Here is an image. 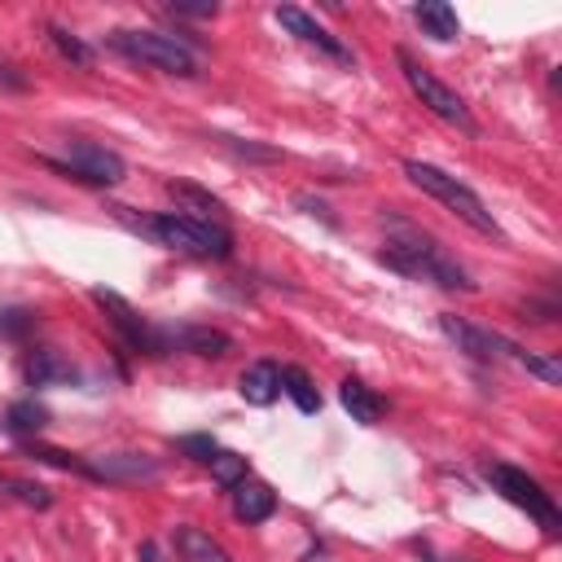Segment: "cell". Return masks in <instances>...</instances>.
Instances as JSON below:
<instances>
[{
  "label": "cell",
  "mask_w": 562,
  "mask_h": 562,
  "mask_svg": "<svg viewBox=\"0 0 562 562\" xmlns=\"http://www.w3.org/2000/svg\"><path fill=\"white\" fill-rule=\"evenodd\" d=\"M413 18H417V26H422L430 40H439V44H452V40L461 35V22H457L452 4H443V0H426V4H417Z\"/></svg>",
  "instance_id": "cell-17"
},
{
  "label": "cell",
  "mask_w": 562,
  "mask_h": 562,
  "mask_svg": "<svg viewBox=\"0 0 562 562\" xmlns=\"http://www.w3.org/2000/svg\"><path fill=\"white\" fill-rule=\"evenodd\" d=\"M224 145H228L233 154H241V158H259V162H272V158H281L277 149H268V145H255V140H237V136H224Z\"/></svg>",
  "instance_id": "cell-27"
},
{
  "label": "cell",
  "mask_w": 562,
  "mask_h": 562,
  "mask_svg": "<svg viewBox=\"0 0 562 562\" xmlns=\"http://www.w3.org/2000/svg\"><path fill=\"white\" fill-rule=\"evenodd\" d=\"M171 13H180V18H215V4H171Z\"/></svg>",
  "instance_id": "cell-30"
},
{
  "label": "cell",
  "mask_w": 562,
  "mask_h": 562,
  "mask_svg": "<svg viewBox=\"0 0 562 562\" xmlns=\"http://www.w3.org/2000/svg\"><path fill=\"white\" fill-rule=\"evenodd\" d=\"M180 452H189L193 461L206 465V461L215 457V439H211V435H184V439H180Z\"/></svg>",
  "instance_id": "cell-28"
},
{
  "label": "cell",
  "mask_w": 562,
  "mask_h": 562,
  "mask_svg": "<svg viewBox=\"0 0 562 562\" xmlns=\"http://www.w3.org/2000/svg\"><path fill=\"white\" fill-rule=\"evenodd\" d=\"M9 426L13 430H40V426H48V408L35 404V400H18L9 408Z\"/></svg>",
  "instance_id": "cell-25"
},
{
  "label": "cell",
  "mask_w": 562,
  "mask_h": 562,
  "mask_svg": "<svg viewBox=\"0 0 562 562\" xmlns=\"http://www.w3.org/2000/svg\"><path fill=\"white\" fill-rule=\"evenodd\" d=\"M487 483H492V492H501L509 505H518V509H527L544 531H558L562 527V514H558V505H553V496L527 474V470H518V465H505V461H487Z\"/></svg>",
  "instance_id": "cell-6"
},
{
  "label": "cell",
  "mask_w": 562,
  "mask_h": 562,
  "mask_svg": "<svg viewBox=\"0 0 562 562\" xmlns=\"http://www.w3.org/2000/svg\"><path fill=\"white\" fill-rule=\"evenodd\" d=\"M439 329H443L448 342H457V351H465L470 360H487V364L492 360H509L514 347H518V342H509V338H501V334H492L483 325H470L465 316H452V312L439 316Z\"/></svg>",
  "instance_id": "cell-8"
},
{
  "label": "cell",
  "mask_w": 562,
  "mask_h": 562,
  "mask_svg": "<svg viewBox=\"0 0 562 562\" xmlns=\"http://www.w3.org/2000/svg\"><path fill=\"white\" fill-rule=\"evenodd\" d=\"M31 457L57 465V470H75V474H88V461L75 457V452H61V448H44V443H31Z\"/></svg>",
  "instance_id": "cell-26"
},
{
  "label": "cell",
  "mask_w": 562,
  "mask_h": 562,
  "mask_svg": "<svg viewBox=\"0 0 562 562\" xmlns=\"http://www.w3.org/2000/svg\"><path fill=\"white\" fill-rule=\"evenodd\" d=\"M44 167H53V171H61V176H75V180H83V184H119L123 171H127L114 149L92 145V140H75V145L66 149V158H48V154H44Z\"/></svg>",
  "instance_id": "cell-7"
},
{
  "label": "cell",
  "mask_w": 562,
  "mask_h": 562,
  "mask_svg": "<svg viewBox=\"0 0 562 562\" xmlns=\"http://www.w3.org/2000/svg\"><path fill=\"white\" fill-rule=\"evenodd\" d=\"M26 378H31L35 386H53V382H75V369H70L57 351H35V356L26 360Z\"/></svg>",
  "instance_id": "cell-19"
},
{
  "label": "cell",
  "mask_w": 562,
  "mask_h": 562,
  "mask_svg": "<svg viewBox=\"0 0 562 562\" xmlns=\"http://www.w3.org/2000/svg\"><path fill=\"white\" fill-rule=\"evenodd\" d=\"M395 57H400L404 83L413 88V97H417V101H422V105H426L435 119H443V123H452V127H461V132H470V136L479 132V123H474L470 105H465V101H461V97H457V92H452V88H448V83H443L435 70H426V66H422V61H417L408 48H400Z\"/></svg>",
  "instance_id": "cell-5"
},
{
  "label": "cell",
  "mask_w": 562,
  "mask_h": 562,
  "mask_svg": "<svg viewBox=\"0 0 562 562\" xmlns=\"http://www.w3.org/2000/svg\"><path fill=\"white\" fill-rule=\"evenodd\" d=\"M158 347H184L193 356H224L228 351V334L211 329V325H184V329H158Z\"/></svg>",
  "instance_id": "cell-12"
},
{
  "label": "cell",
  "mask_w": 562,
  "mask_h": 562,
  "mask_svg": "<svg viewBox=\"0 0 562 562\" xmlns=\"http://www.w3.org/2000/svg\"><path fill=\"white\" fill-rule=\"evenodd\" d=\"M509 360H514V364H522L527 373H536V378H540V382H549V386H553V382H562V364H558V360H549V356H536V351L514 347V356H509Z\"/></svg>",
  "instance_id": "cell-24"
},
{
  "label": "cell",
  "mask_w": 562,
  "mask_h": 562,
  "mask_svg": "<svg viewBox=\"0 0 562 562\" xmlns=\"http://www.w3.org/2000/svg\"><path fill=\"white\" fill-rule=\"evenodd\" d=\"M0 492H4V496H13V501H22V505H31V509H48V505H53L48 487L26 483V479H0Z\"/></svg>",
  "instance_id": "cell-23"
},
{
  "label": "cell",
  "mask_w": 562,
  "mask_h": 562,
  "mask_svg": "<svg viewBox=\"0 0 562 562\" xmlns=\"http://www.w3.org/2000/svg\"><path fill=\"white\" fill-rule=\"evenodd\" d=\"M48 40H53V48H57L66 61H75V66H88V61H92V48H88L79 35H70L66 26L53 22V26H48Z\"/></svg>",
  "instance_id": "cell-22"
},
{
  "label": "cell",
  "mask_w": 562,
  "mask_h": 562,
  "mask_svg": "<svg viewBox=\"0 0 562 562\" xmlns=\"http://www.w3.org/2000/svg\"><path fill=\"white\" fill-rule=\"evenodd\" d=\"M404 176L422 189V193H430L435 202H443L461 224H470L474 233H483V237H501V224H496V215L483 206V198L470 189V184H461L457 176H448L443 167H435V162H422V158H408L404 162Z\"/></svg>",
  "instance_id": "cell-2"
},
{
  "label": "cell",
  "mask_w": 562,
  "mask_h": 562,
  "mask_svg": "<svg viewBox=\"0 0 562 562\" xmlns=\"http://www.w3.org/2000/svg\"><path fill=\"white\" fill-rule=\"evenodd\" d=\"M167 193H171L176 202H184L180 215H193V220H215V215L224 211V202H220L215 193H206V189H198V184H184V180H171Z\"/></svg>",
  "instance_id": "cell-18"
},
{
  "label": "cell",
  "mask_w": 562,
  "mask_h": 562,
  "mask_svg": "<svg viewBox=\"0 0 562 562\" xmlns=\"http://www.w3.org/2000/svg\"><path fill=\"white\" fill-rule=\"evenodd\" d=\"M338 400H342V408L351 413V422H360V426H373L378 417H382V395L378 391H369L360 378H342V386H338Z\"/></svg>",
  "instance_id": "cell-16"
},
{
  "label": "cell",
  "mask_w": 562,
  "mask_h": 562,
  "mask_svg": "<svg viewBox=\"0 0 562 562\" xmlns=\"http://www.w3.org/2000/svg\"><path fill=\"white\" fill-rule=\"evenodd\" d=\"M281 391L299 404V413H321V391L312 386V378L303 373V369H281Z\"/></svg>",
  "instance_id": "cell-20"
},
{
  "label": "cell",
  "mask_w": 562,
  "mask_h": 562,
  "mask_svg": "<svg viewBox=\"0 0 562 562\" xmlns=\"http://www.w3.org/2000/svg\"><path fill=\"white\" fill-rule=\"evenodd\" d=\"M206 465H211V474H215L220 487H237V483L246 479V457H237V452H228V448H215V457H211Z\"/></svg>",
  "instance_id": "cell-21"
},
{
  "label": "cell",
  "mask_w": 562,
  "mask_h": 562,
  "mask_svg": "<svg viewBox=\"0 0 562 562\" xmlns=\"http://www.w3.org/2000/svg\"><path fill=\"white\" fill-rule=\"evenodd\" d=\"M294 40H303V44H312V48H321L329 61H338V66H351L356 57H351V48L342 44V40H334L312 13H303V9H294V4H277V13H272Z\"/></svg>",
  "instance_id": "cell-10"
},
{
  "label": "cell",
  "mask_w": 562,
  "mask_h": 562,
  "mask_svg": "<svg viewBox=\"0 0 562 562\" xmlns=\"http://www.w3.org/2000/svg\"><path fill=\"white\" fill-rule=\"evenodd\" d=\"M31 325H35V316H31V312H0V334H9V338L26 334Z\"/></svg>",
  "instance_id": "cell-29"
},
{
  "label": "cell",
  "mask_w": 562,
  "mask_h": 562,
  "mask_svg": "<svg viewBox=\"0 0 562 562\" xmlns=\"http://www.w3.org/2000/svg\"><path fill=\"white\" fill-rule=\"evenodd\" d=\"M382 263L413 277V281H430L439 290H474V277L465 272V263L457 255H448L430 233L404 224V220H386V246H382Z\"/></svg>",
  "instance_id": "cell-1"
},
{
  "label": "cell",
  "mask_w": 562,
  "mask_h": 562,
  "mask_svg": "<svg viewBox=\"0 0 562 562\" xmlns=\"http://www.w3.org/2000/svg\"><path fill=\"white\" fill-rule=\"evenodd\" d=\"M145 237H154L167 250L193 255V259H228V250H233V233L220 220H193V215H180V211L149 215Z\"/></svg>",
  "instance_id": "cell-3"
},
{
  "label": "cell",
  "mask_w": 562,
  "mask_h": 562,
  "mask_svg": "<svg viewBox=\"0 0 562 562\" xmlns=\"http://www.w3.org/2000/svg\"><path fill=\"white\" fill-rule=\"evenodd\" d=\"M0 88H9V92H22V88H26V79H22L13 66H0Z\"/></svg>",
  "instance_id": "cell-31"
},
{
  "label": "cell",
  "mask_w": 562,
  "mask_h": 562,
  "mask_svg": "<svg viewBox=\"0 0 562 562\" xmlns=\"http://www.w3.org/2000/svg\"><path fill=\"white\" fill-rule=\"evenodd\" d=\"M171 540H176V553H180L184 562H233V558H228V549H224L220 540H211L202 527L180 522V527L171 531Z\"/></svg>",
  "instance_id": "cell-15"
},
{
  "label": "cell",
  "mask_w": 562,
  "mask_h": 562,
  "mask_svg": "<svg viewBox=\"0 0 562 562\" xmlns=\"http://www.w3.org/2000/svg\"><path fill=\"white\" fill-rule=\"evenodd\" d=\"M233 492V514L241 518V522H263V518H272V509H277V492L268 487V483H259V479H241L237 487H228Z\"/></svg>",
  "instance_id": "cell-14"
},
{
  "label": "cell",
  "mask_w": 562,
  "mask_h": 562,
  "mask_svg": "<svg viewBox=\"0 0 562 562\" xmlns=\"http://www.w3.org/2000/svg\"><path fill=\"white\" fill-rule=\"evenodd\" d=\"M83 461H88V479H105V483L158 479V461L145 452H105V457H83Z\"/></svg>",
  "instance_id": "cell-11"
},
{
  "label": "cell",
  "mask_w": 562,
  "mask_h": 562,
  "mask_svg": "<svg viewBox=\"0 0 562 562\" xmlns=\"http://www.w3.org/2000/svg\"><path fill=\"white\" fill-rule=\"evenodd\" d=\"M136 558H140V562H167V558H162V549H158L154 540H145V544L136 549Z\"/></svg>",
  "instance_id": "cell-32"
},
{
  "label": "cell",
  "mask_w": 562,
  "mask_h": 562,
  "mask_svg": "<svg viewBox=\"0 0 562 562\" xmlns=\"http://www.w3.org/2000/svg\"><path fill=\"white\" fill-rule=\"evenodd\" d=\"M237 391H241L246 404H259V408H263V404H272V400L281 395V369H277L272 360H255V364L241 369Z\"/></svg>",
  "instance_id": "cell-13"
},
{
  "label": "cell",
  "mask_w": 562,
  "mask_h": 562,
  "mask_svg": "<svg viewBox=\"0 0 562 562\" xmlns=\"http://www.w3.org/2000/svg\"><path fill=\"white\" fill-rule=\"evenodd\" d=\"M92 303L110 316V325H114L132 347H140V351H162V347H158V329L145 325V316H140L123 294H114V290H92Z\"/></svg>",
  "instance_id": "cell-9"
},
{
  "label": "cell",
  "mask_w": 562,
  "mask_h": 562,
  "mask_svg": "<svg viewBox=\"0 0 562 562\" xmlns=\"http://www.w3.org/2000/svg\"><path fill=\"white\" fill-rule=\"evenodd\" d=\"M110 48L123 53V57H132V61H145V66H154V70H162V75L189 79V75L198 70L193 48H189L184 40H176V35H158V31H114V35H110Z\"/></svg>",
  "instance_id": "cell-4"
}]
</instances>
